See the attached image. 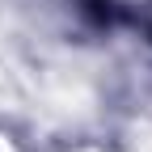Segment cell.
<instances>
[{"instance_id": "obj_1", "label": "cell", "mask_w": 152, "mask_h": 152, "mask_svg": "<svg viewBox=\"0 0 152 152\" xmlns=\"http://www.w3.org/2000/svg\"><path fill=\"white\" fill-rule=\"evenodd\" d=\"M148 34H152V26H148Z\"/></svg>"}]
</instances>
